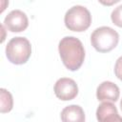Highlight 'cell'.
<instances>
[{"mask_svg":"<svg viewBox=\"0 0 122 122\" xmlns=\"http://www.w3.org/2000/svg\"><path fill=\"white\" fill-rule=\"evenodd\" d=\"M58 51L64 66L70 71H77L85 59L82 42L74 36H65L58 44Z\"/></svg>","mask_w":122,"mask_h":122,"instance_id":"cell-1","label":"cell"},{"mask_svg":"<svg viewBox=\"0 0 122 122\" xmlns=\"http://www.w3.org/2000/svg\"><path fill=\"white\" fill-rule=\"evenodd\" d=\"M96 118L100 122H122L116 107L110 101H104L96 110Z\"/></svg>","mask_w":122,"mask_h":122,"instance_id":"cell-7","label":"cell"},{"mask_svg":"<svg viewBox=\"0 0 122 122\" xmlns=\"http://www.w3.org/2000/svg\"><path fill=\"white\" fill-rule=\"evenodd\" d=\"M120 91L116 84L111 81H104L96 89V97L99 101L116 102L119 98Z\"/></svg>","mask_w":122,"mask_h":122,"instance_id":"cell-8","label":"cell"},{"mask_svg":"<svg viewBox=\"0 0 122 122\" xmlns=\"http://www.w3.org/2000/svg\"><path fill=\"white\" fill-rule=\"evenodd\" d=\"M120 109H121V111H122V99H121V101H120Z\"/></svg>","mask_w":122,"mask_h":122,"instance_id":"cell-14","label":"cell"},{"mask_svg":"<svg viewBox=\"0 0 122 122\" xmlns=\"http://www.w3.org/2000/svg\"><path fill=\"white\" fill-rule=\"evenodd\" d=\"M114 73L115 76L122 81V55L116 60L114 65Z\"/></svg>","mask_w":122,"mask_h":122,"instance_id":"cell-12","label":"cell"},{"mask_svg":"<svg viewBox=\"0 0 122 122\" xmlns=\"http://www.w3.org/2000/svg\"><path fill=\"white\" fill-rule=\"evenodd\" d=\"M119 34L111 27L103 26L95 29L91 35L92 46L99 52H109L118 44Z\"/></svg>","mask_w":122,"mask_h":122,"instance_id":"cell-3","label":"cell"},{"mask_svg":"<svg viewBox=\"0 0 122 122\" xmlns=\"http://www.w3.org/2000/svg\"><path fill=\"white\" fill-rule=\"evenodd\" d=\"M3 25L11 32H21L28 28L29 19L26 13L22 10H13L5 17Z\"/></svg>","mask_w":122,"mask_h":122,"instance_id":"cell-6","label":"cell"},{"mask_svg":"<svg viewBox=\"0 0 122 122\" xmlns=\"http://www.w3.org/2000/svg\"><path fill=\"white\" fill-rule=\"evenodd\" d=\"M111 19H112V22L115 26H117L119 28H122V5L116 7L112 11Z\"/></svg>","mask_w":122,"mask_h":122,"instance_id":"cell-11","label":"cell"},{"mask_svg":"<svg viewBox=\"0 0 122 122\" xmlns=\"http://www.w3.org/2000/svg\"><path fill=\"white\" fill-rule=\"evenodd\" d=\"M54 93L60 100H72L78 94V86L73 79L62 77L54 84Z\"/></svg>","mask_w":122,"mask_h":122,"instance_id":"cell-5","label":"cell"},{"mask_svg":"<svg viewBox=\"0 0 122 122\" xmlns=\"http://www.w3.org/2000/svg\"><path fill=\"white\" fill-rule=\"evenodd\" d=\"M60 117L64 122H84L85 112L80 106L70 105L62 110Z\"/></svg>","mask_w":122,"mask_h":122,"instance_id":"cell-9","label":"cell"},{"mask_svg":"<svg viewBox=\"0 0 122 122\" xmlns=\"http://www.w3.org/2000/svg\"><path fill=\"white\" fill-rule=\"evenodd\" d=\"M64 22L65 26L70 30L82 32L90 28L92 24V15L87 8L76 5L67 10Z\"/></svg>","mask_w":122,"mask_h":122,"instance_id":"cell-2","label":"cell"},{"mask_svg":"<svg viewBox=\"0 0 122 122\" xmlns=\"http://www.w3.org/2000/svg\"><path fill=\"white\" fill-rule=\"evenodd\" d=\"M0 112L1 113H6L11 111L12 107H13V99H12V95L11 93L2 88L0 89Z\"/></svg>","mask_w":122,"mask_h":122,"instance_id":"cell-10","label":"cell"},{"mask_svg":"<svg viewBox=\"0 0 122 122\" xmlns=\"http://www.w3.org/2000/svg\"><path fill=\"white\" fill-rule=\"evenodd\" d=\"M120 0H98V2L100 4H102L103 6H107V7H110V6H112L116 3H118Z\"/></svg>","mask_w":122,"mask_h":122,"instance_id":"cell-13","label":"cell"},{"mask_svg":"<svg viewBox=\"0 0 122 122\" xmlns=\"http://www.w3.org/2000/svg\"><path fill=\"white\" fill-rule=\"evenodd\" d=\"M30 54L31 46L26 37H13L6 46V56L12 64H25L30 59Z\"/></svg>","mask_w":122,"mask_h":122,"instance_id":"cell-4","label":"cell"}]
</instances>
